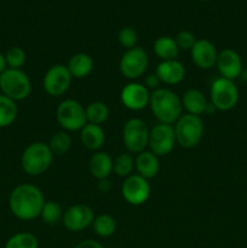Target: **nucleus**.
<instances>
[{
  "label": "nucleus",
  "mask_w": 247,
  "mask_h": 248,
  "mask_svg": "<svg viewBox=\"0 0 247 248\" xmlns=\"http://www.w3.org/2000/svg\"><path fill=\"white\" fill-rule=\"evenodd\" d=\"M45 203L43 193L33 184H19L9 199L12 215L21 220H33L39 217Z\"/></svg>",
  "instance_id": "1"
},
{
  "label": "nucleus",
  "mask_w": 247,
  "mask_h": 248,
  "mask_svg": "<svg viewBox=\"0 0 247 248\" xmlns=\"http://www.w3.org/2000/svg\"><path fill=\"white\" fill-rule=\"evenodd\" d=\"M149 107L153 115L157 119L161 124H172L176 123L182 116V99L178 94L172 90L159 87L150 92Z\"/></svg>",
  "instance_id": "2"
},
{
  "label": "nucleus",
  "mask_w": 247,
  "mask_h": 248,
  "mask_svg": "<svg viewBox=\"0 0 247 248\" xmlns=\"http://www.w3.org/2000/svg\"><path fill=\"white\" fill-rule=\"evenodd\" d=\"M55 155L48 144L44 142H33L24 149L21 157L23 171L29 176H40L50 169Z\"/></svg>",
  "instance_id": "3"
},
{
  "label": "nucleus",
  "mask_w": 247,
  "mask_h": 248,
  "mask_svg": "<svg viewBox=\"0 0 247 248\" xmlns=\"http://www.w3.org/2000/svg\"><path fill=\"white\" fill-rule=\"evenodd\" d=\"M176 142L185 149L196 147L203 136V123L200 116L184 114L173 125Z\"/></svg>",
  "instance_id": "4"
},
{
  "label": "nucleus",
  "mask_w": 247,
  "mask_h": 248,
  "mask_svg": "<svg viewBox=\"0 0 247 248\" xmlns=\"http://www.w3.org/2000/svg\"><path fill=\"white\" fill-rule=\"evenodd\" d=\"M0 90L2 94L12 101H23L31 91V82L28 75L21 69L6 68L0 74Z\"/></svg>",
  "instance_id": "5"
},
{
  "label": "nucleus",
  "mask_w": 247,
  "mask_h": 248,
  "mask_svg": "<svg viewBox=\"0 0 247 248\" xmlns=\"http://www.w3.org/2000/svg\"><path fill=\"white\" fill-rule=\"evenodd\" d=\"M56 118L64 131H80L87 124L85 108L75 99H64L56 109Z\"/></svg>",
  "instance_id": "6"
},
{
  "label": "nucleus",
  "mask_w": 247,
  "mask_h": 248,
  "mask_svg": "<svg viewBox=\"0 0 247 248\" xmlns=\"http://www.w3.org/2000/svg\"><path fill=\"white\" fill-rule=\"evenodd\" d=\"M211 103L219 111L232 110L239 101V90L232 80L218 78L211 85Z\"/></svg>",
  "instance_id": "7"
},
{
  "label": "nucleus",
  "mask_w": 247,
  "mask_h": 248,
  "mask_svg": "<svg viewBox=\"0 0 247 248\" xmlns=\"http://www.w3.org/2000/svg\"><path fill=\"white\" fill-rule=\"evenodd\" d=\"M149 131L148 125L142 119L132 118L126 121L123 128V140L128 153L139 154L144 152L148 147Z\"/></svg>",
  "instance_id": "8"
},
{
  "label": "nucleus",
  "mask_w": 247,
  "mask_h": 248,
  "mask_svg": "<svg viewBox=\"0 0 247 248\" xmlns=\"http://www.w3.org/2000/svg\"><path fill=\"white\" fill-rule=\"evenodd\" d=\"M148 64H149V58L147 52L142 47L136 46L130 50H126V52L121 56L119 69L126 79L136 80L144 74Z\"/></svg>",
  "instance_id": "9"
},
{
  "label": "nucleus",
  "mask_w": 247,
  "mask_h": 248,
  "mask_svg": "<svg viewBox=\"0 0 247 248\" xmlns=\"http://www.w3.org/2000/svg\"><path fill=\"white\" fill-rule=\"evenodd\" d=\"M173 126L159 123L149 131L148 147L156 156H165L173 150L176 144Z\"/></svg>",
  "instance_id": "10"
},
{
  "label": "nucleus",
  "mask_w": 247,
  "mask_h": 248,
  "mask_svg": "<svg viewBox=\"0 0 247 248\" xmlns=\"http://www.w3.org/2000/svg\"><path fill=\"white\" fill-rule=\"evenodd\" d=\"M72 74L68 70L67 65L55 64L45 73L43 79V87L52 97L62 96L68 91L72 84Z\"/></svg>",
  "instance_id": "11"
},
{
  "label": "nucleus",
  "mask_w": 247,
  "mask_h": 248,
  "mask_svg": "<svg viewBox=\"0 0 247 248\" xmlns=\"http://www.w3.org/2000/svg\"><path fill=\"white\" fill-rule=\"evenodd\" d=\"M121 194L125 201L130 205L140 206L150 196V184L148 179L139 174H131L124 181L121 186Z\"/></svg>",
  "instance_id": "12"
},
{
  "label": "nucleus",
  "mask_w": 247,
  "mask_h": 248,
  "mask_svg": "<svg viewBox=\"0 0 247 248\" xmlns=\"http://www.w3.org/2000/svg\"><path fill=\"white\" fill-rule=\"evenodd\" d=\"M94 213L90 206L85 203H77L68 208L63 215V225L72 232H79L92 225Z\"/></svg>",
  "instance_id": "13"
},
{
  "label": "nucleus",
  "mask_w": 247,
  "mask_h": 248,
  "mask_svg": "<svg viewBox=\"0 0 247 248\" xmlns=\"http://www.w3.org/2000/svg\"><path fill=\"white\" fill-rule=\"evenodd\" d=\"M120 99L125 108L139 111L149 106L150 92L143 84L130 82L121 90Z\"/></svg>",
  "instance_id": "14"
},
{
  "label": "nucleus",
  "mask_w": 247,
  "mask_h": 248,
  "mask_svg": "<svg viewBox=\"0 0 247 248\" xmlns=\"http://www.w3.org/2000/svg\"><path fill=\"white\" fill-rule=\"evenodd\" d=\"M216 65L222 78L232 80V81L241 75L242 69H244L241 57L236 51L232 48H224L218 52Z\"/></svg>",
  "instance_id": "15"
},
{
  "label": "nucleus",
  "mask_w": 247,
  "mask_h": 248,
  "mask_svg": "<svg viewBox=\"0 0 247 248\" xmlns=\"http://www.w3.org/2000/svg\"><path fill=\"white\" fill-rule=\"evenodd\" d=\"M190 52L194 64L200 69L207 70L216 65L218 52L216 50V46L207 39L196 40Z\"/></svg>",
  "instance_id": "16"
},
{
  "label": "nucleus",
  "mask_w": 247,
  "mask_h": 248,
  "mask_svg": "<svg viewBox=\"0 0 247 248\" xmlns=\"http://www.w3.org/2000/svg\"><path fill=\"white\" fill-rule=\"evenodd\" d=\"M155 74L166 85H177L185 78V67L179 61H161L156 65Z\"/></svg>",
  "instance_id": "17"
},
{
  "label": "nucleus",
  "mask_w": 247,
  "mask_h": 248,
  "mask_svg": "<svg viewBox=\"0 0 247 248\" xmlns=\"http://www.w3.org/2000/svg\"><path fill=\"white\" fill-rule=\"evenodd\" d=\"M113 166L114 161L108 153L96 152L90 157V172H91L92 177H94L98 181L108 178L111 172H113Z\"/></svg>",
  "instance_id": "18"
},
{
  "label": "nucleus",
  "mask_w": 247,
  "mask_h": 248,
  "mask_svg": "<svg viewBox=\"0 0 247 248\" xmlns=\"http://www.w3.org/2000/svg\"><path fill=\"white\" fill-rule=\"evenodd\" d=\"M135 169L137 170V174L142 176L143 178L152 179L159 173V159L152 152L144 150V152L139 153L135 159Z\"/></svg>",
  "instance_id": "19"
},
{
  "label": "nucleus",
  "mask_w": 247,
  "mask_h": 248,
  "mask_svg": "<svg viewBox=\"0 0 247 248\" xmlns=\"http://www.w3.org/2000/svg\"><path fill=\"white\" fill-rule=\"evenodd\" d=\"M80 140L85 148L96 152L103 147L104 142H106V133L99 125L86 124L80 130Z\"/></svg>",
  "instance_id": "20"
},
{
  "label": "nucleus",
  "mask_w": 247,
  "mask_h": 248,
  "mask_svg": "<svg viewBox=\"0 0 247 248\" xmlns=\"http://www.w3.org/2000/svg\"><path fill=\"white\" fill-rule=\"evenodd\" d=\"M93 60L91 56L84 52H79L70 57L67 68L73 78L84 79L91 74L93 70Z\"/></svg>",
  "instance_id": "21"
},
{
  "label": "nucleus",
  "mask_w": 247,
  "mask_h": 248,
  "mask_svg": "<svg viewBox=\"0 0 247 248\" xmlns=\"http://www.w3.org/2000/svg\"><path fill=\"white\" fill-rule=\"evenodd\" d=\"M207 104L208 101L206 99L205 94L195 89L185 91V93L182 97V106L188 111V114H191V115L200 116L201 114H205Z\"/></svg>",
  "instance_id": "22"
},
{
  "label": "nucleus",
  "mask_w": 247,
  "mask_h": 248,
  "mask_svg": "<svg viewBox=\"0 0 247 248\" xmlns=\"http://www.w3.org/2000/svg\"><path fill=\"white\" fill-rule=\"evenodd\" d=\"M179 47L176 40L170 36H160L154 43V52L161 61L177 60L179 55Z\"/></svg>",
  "instance_id": "23"
},
{
  "label": "nucleus",
  "mask_w": 247,
  "mask_h": 248,
  "mask_svg": "<svg viewBox=\"0 0 247 248\" xmlns=\"http://www.w3.org/2000/svg\"><path fill=\"white\" fill-rule=\"evenodd\" d=\"M17 114H18V109L15 101L4 94H0V128L7 127L14 124Z\"/></svg>",
  "instance_id": "24"
},
{
  "label": "nucleus",
  "mask_w": 247,
  "mask_h": 248,
  "mask_svg": "<svg viewBox=\"0 0 247 248\" xmlns=\"http://www.w3.org/2000/svg\"><path fill=\"white\" fill-rule=\"evenodd\" d=\"M85 111H86L87 124L101 126L109 118V108L103 102H92L85 108Z\"/></svg>",
  "instance_id": "25"
},
{
  "label": "nucleus",
  "mask_w": 247,
  "mask_h": 248,
  "mask_svg": "<svg viewBox=\"0 0 247 248\" xmlns=\"http://www.w3.org/2000/svg\"><path fill=\"white\" fill-rule=\"evenodd\" d=\"M92 228L99 237H109L116 232V220L110 215H99L94 217Z\"/></svg>",
  "instance_id": "26"
},
{
  "label": "nucleus",
  "mask_w": 247,
  "mask_h": 248,
  "mask_svg": "<svg viewBox=\"0 0 247 248\" xmlns=\"http://www.w3.org/2000/svg\"><path fill=\"white\" fill-rule=\"evenodd\" d=\"M48 147H50L51 152L53 155H64L68 153V150L72 147V138L68 135L67 131H60V132L53 133L52 137L50 138L48 142Z\"/></svg>",
  "instance_id": "27"
},
{
  "label": "nucleus",
  "mask_w": 247,
  "mask_h": 248,
  "mask_svg": "<svg viewBox=\"0 0 247 248\" xmlns=\"http://www.w3.org/2000/svg\"><path fill=\"white\" fill-rule=\"evenodd\" d=\"M63 215H64V212H63L60 203L56 202V201H45L43 210H41L40 217L44 223L53 225L57 224L58 222L63 219Z\"/></svg>",
  "instance_id": "28"
},
{
  "label": "nucleus",
  "mask_w": 247,
  "mask_h": 248,
  "mask_svg": "<svg viewBox=\"0 0 247 248\" xmlns=\"http://www.w3.org/2000/svg\"><path fill=\"white\" fill-rule=\"evenodd\" d=\"M133 170H135V159L131 153H123L114 160L113 171L118 177L127 178L128 176L132 174Z\"/></svg>",
  "instance_id": "29"
},
{
  "label": "nucleus",
  "mask_w": 247,
  "mask_h": 248,
  "mask_svg": "<svg viewBox=\"0 0 247 248\" xmlns=\"http://www.w3.org/2000/svg\"><path fill=\"white\" fill-rule=\"evenodd\" d=\"M5 248H39V241L31 232H17L7 240Z\"/></svg>",
  "instance_id": "30"
},
{
  "label": "nucleus",
  "mask_w": 247,
  "mask_h": 248,
  "mask_svg": "<svg viewBox=\"0 0 247 248\" xmlns=\"http://www.w3.org/2000/svg\"><path fill=\"white\" fill-rule=\"evenodd\" d=\"M5 60H6L7 67L11 69H21L23 64L26 63L27 56L23 48L18 46H12L5 53Z\"/></svg>",
  "instance_id": "31"
},
{
  "label": "nucleus",
  "mask_w": 247,
  "mask_h": 248,
  "mask_svg": "<svg viewBox=\"0 0 247 248\" xmlns=\"http://www.w3.org/2000/svg\"><path fill=\"white\" fill-rule=\"evenodd\" d=\"M118 40L120 43V45L123 46L126 50H130V48L136 47L138 41V35L137 31H135L131 27H126V28H123L120 31H119Z\"/></svg>",
  "instance_id": "32"
},
{
  "label": "nucleus",
  "mask_w": 247,
  "mask_h": 248,
  "mask_svg": "<svg viewBox=\"0 0 247 248\" xmlns=\"http://www.w3.org/2000/svg\"><path fill=\"white\" fill-rule=\"evenodd\" d=\"M174 40H176L179 50H191L194 46V44L196 43L194 34H191L190 31H181V33L177 34V36Z\"/></svg>",
  "instance_id": "33"
},
{
  "label": "nucleus",
  "mask_w": 247,
  "mask_h": 248,
  "mask_svg": "<svg viewBox=\"0 0 247 248\" xmlns=\"http://www.w3.org/2000/svg\"><path fill=\"white\" fill-rule=\"evenodd\" d=\"M160 84H161V81H160V79L157 78V75L155 74V73L154 74H149L145 78L144 86L147 87L148 90H153V91H154V90L159 89Z\"/></svg>",
  "instance_id": "34"
},
{
  "label": "nucleus",
  "mask_w": 247,
  "mask_h": 248,
  "mask_svg": "<svg viewBox=\"0 0 247 248\" xmlns=\"http://www.w3.org/2000/svg\"><path fill=\"white\" fill-rule=\"evenodd\" d=\"M75 248H104L99 244L98 241H94V240H84V241L79 242V244L75 246Z\"/></svg>",
  "instance_id": "35"
},
{
  "label": "nucleus",
  "mask_w": 247,
  "mask_h": 248,
  "mask_svg": "<svg viewBox=\"0 0 247 248\" xmlns=\"http://www.w3.org/2000/svg\"><path fill=\"white\" fill-rule=\"evenodd\" d=\"M97 188H98V190L101 191V193H109L111 189V183L110 181H109L108 178L106 179H101V181H98V184H97Z\"/></svg>",
  "instance_id": "36"
},
{
  "label": "nucleus",
  "mask_w": 247,
  "mask_h": 248,
  "mask_svg": "<svg viewBox=\"0 0 247 248\" xmlns=\"http://www.w3.org/2000/svg\"><path fill=\"white\" fill-rule=\"evenodd\" d=\"M6 68H7V64H6V60H5V55H2V53L0 52V74H1Z\"/></svg>",
  "instance_id": "37"
},
{
  "label": "nucleus",
  "mask_w": 247,
  "mask_h": 248,
  "mask_svg": "<svg viewBox=\"0 0 247 248\" xmlns=\"http://www.w3.org/2000/svg\"><path fill=\"white\" fill-rule=\"evenodd\" d=\"M201 1H208V0H201Z\"/></svg>",
  "instance_id": "38"
}]
</instances>
